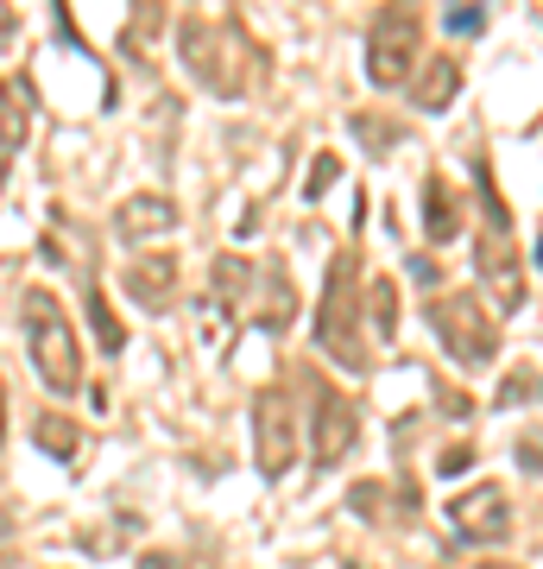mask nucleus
Wrapping results in <instances>:
<instances>
[{"instance_id": "f257e3e1", "label": "nucleus", "mask_w": 543, "mask_h": 569, "mask_svg": "<svg viewBox=\"0 0 543 569\" xmlns=\"http://www.w3.org/2000/svg\"><path fill=\"white\" fill-rule=\"evenodd\" d=\"M26 342H32V367H39V380L58 399H70V392L82 387V348H77V329H70V317H63V305L51 298V291H26Z\"/></svg>"}, {"instance_id": "f03ea898", "label": "nucleus", "mask_w": 543, "mask_h": 569, "mask_svg": "<svg viewBox=\"0 0 543 569\" xmlns=\"http://www.w3.org/2000/svg\"><path fill=\"white\" fill-rule=\"evenodd\" d=\"M418 44H423L418 13H404V7H380L373 26H366V77L380 82V89L411 82V70H418Z\"/></svg>"}, {"instance_id": "7ed1b4c3", "label": "nucleus", "mask_w": 543, "mask_h": 569, "mask_svg": "<svg viewBox=\"0 0 543 569\" xmlns=\"http://www.w3.org/2000/svg\"><path fill=\"white\" fill-rule=\"evenodd\" d=\"M474 183H481V209H486V234H481V272L493 284V298L505 310L524 298V279H519V253H512V222H505V203L500 190H493V171L474 164Z\"/></svg>"}, {"instance_id": "20e7f679", "label": "nucleus", "mask_w": 543, "mask_h": 569, "mask_svg": "<svg viewBox=\"0 0 543 569\" xmlns=\"http://www.w3.org/2000/svg\"><path fill=\"white\" fill-rule=\"evenodd\" d=\"M430 323H436L443 348L462 367H486L500 355V329H493V317L474 305V291H462V298H430Z\"/></svg>"}, {"instance_id": "39448f33", "label": "nucleus", "mask_w": 543, "mask_h": 569, "mask_svg": "<svg viewBox=\"0 0 543 569\" xmlns=\"http://www.w3.org/2000/svg\"><path fill=\"white\" fill-rule=\"evenodd\" d=\"M354 266L335 260V272H329V291H322V310H316V342L335 355L342 367H354L361 373L366 367V342H361V329H354Z\"/></svg>"}, {"instance_id": "423d86ee", "label": "nucleus", "mask_w": 543, "mask_h": 569, "mask_svg": "<svg viewBox=\"0 0 543 569\" xmlns=\"http://www.w3.org/2000/svg\"><path fill=\"white\" fill-rule=\"evenodd\" d=\"M253 449H260V468L272 481L298 462V418H291L284 387H265L260 399H253Z\"/></svg>"}, {"instance_id": "0eeeda50", "label": "nucleus", "mask_w": 543, "mask_h": 569, "mask_svg": "<svg viewBox=\"0 0 543 569\" xmlns=\"http://www.w3.org/2000/svg\"><path fill=\"white\" fill-rule=\"evenodd\" d=\"M310 399H316V411H310V418H316V437H310V449H316V462L329 468V462H342L348 443L361 437V411L348 406V399L329 387V380H310Z\"/></svg>"}, {"instance_id": "6e6552de", "label": "nucleus", "mask_w": 543, "mask_h": 569, "mask_svg": "<svg viewBox=\"0 0 543 569\" xmlns=\"http://www.w3.org/2000/svg\"><path fill=\"white\" fill-rule=\"evenodd\" d=\"M449 519H455V531H462L467 545H500L505 531H512V512H505V488H500V481H481V488L455 493Z\"/></svg>"}, {"instance_id": "1a4fd4ad", "label": "nucleus", "mask_w": 543, "mask_h": 569, "mask_svg": "<svg viewBox=\"0 0 543 569\" xmlns=\"http://www.w3.org/2000/svg\"><path fill=\"white\" fill-rule=\"evenodd\" d=\"M222 44H234V26H202V20L183 26V58H190V70H197L215 96H234V89H241V70L222 63Z\"/></svg>"}, {"instance_id": "9d476101", "label": "nucleus", "mask_w": 543, "mask_h": 569, "mask_svg": "<svg viewBox=\"0 0 543 569\" xmlns=\"http://www.w3.org/2000/svg\"><path fill=\"white\" fill-rule=\"evenodd\" d=\"M171 222H178V216H171V203H164V197H140V203H127V209H121V234H127V241L164 234Z\"/></svg>"}, {"instance_id": "9b49d317", "label": "nucleus", "mask_w": 543, "mask_h": 569, "mask_svg": "<svg viewBox=\"0 0 543 569\" xmlns=\"http://www.w3.org/2000/svg\"><path fill=\"white\" fill-rule=\"evenodd\" d=\"M423 228H430V241H455L462 222H455V203H449V183L430 178L423 183Z\"/></svg>"}, {"instance_id": "f8f14e48", "label": "nucleus", "mask_w": 543, "mask_h": 569, "mask_svg": "<svg viewBox=\"0 0 543 569\" xmlns=\"http://www.w3.org/2000/svg\"><path fill=\"white\" fill-rule=\"evenodd\" d=\"M455 82H462V63H455V58H436V63H430V82H423L418 102H423V108H443Z\"/></svg>"}, {"instance_id": "ddd939ff", "label": "nucleus", "mask_w": 543, "mask_h": 569, "mask_svg": "<svg viewBox=\"0 0 543 569\" xmlns=\"http://www.w3.org/2000/svg\"><path fill=\"white\" fill-rule=\"evenodd\" d=\"M13 146H20V108H13L7 82H0V178H7V164H13Z\"/></svg>"}, {"instance_id": "4468645a", "label": "nucleus", "mask_w": 543, "mask_h": 569, "mask_svg": "<svg viewBox=\"0 0 543 569\" xmlns=\"http://www.w3.org/2000/svg\"><path fill=\"white\" fill-rule=\"evenodd\" d=\"M39 449H51V456H77V425H70V418H39Z\"/></svg>"}, {"instance_id": "2eb2a0df", "label": "nucleus", "mask_w": 543, "mask_h": 569, "mask_svg": "<svg viewBox=\"0 0 543 569\" xmlns=\"http://www.w3.org/2000/svg\"><path fill=\"white\" fill-rule=\"evenodd\" d=\"M399 291H392V279H373V329L380 336H392V323H399Z\"/></svg>"}, {"instance_id": "dca6fc26", "label": "nucleus", "mask_w": 543, "mask_h": 569, "mask_svg": "<svg viewBox=\"0 0 543 569\" xmlns=\"http://www.w3.org/2000/svg\"><path fill=\"white\" fill-rule=\"evenodd\" d=\"M140 569H209V563H190V557H171V550H164V557H145Z\"/></svg>"}, {"instance_id": "f3484780", "label": "nucleus", "mask_w": 543, "mask_h": 569, "mask_svg": "<svg viewBox=\"0 0 543 569\" xmlns=\"http://www.w3.org/2000/svg\"><path fill=\"white\" fill-rule=\"evenodd\" d=\"M329 183H335V159H322V164H316V178H310V197H322Z\"/></svg>"}, {"instance_id": "a211bd4d", "label": "nucleus", "mask_w": 543, "mask_h": 569, "mask_svg": "<svg viewBox=\"0 0 543 569\" xmlns=\"http://www.w3.org/2000/svg\"><path fill=\"white\" fill-rule=\"evenodd\" d=\"M449 32H481V13H462V7H455V13H449Z\"/></svg>"}, {"instance_id": "6ab92c4d", "label": "nucleus", "mask_w": 543, "mask_h": 569, "mask_svg": "<svg viewBox=\"0 0 543 569\" xmlns=\"http://www.w3.org/2000/svg\"><path fill=\"white\" fill-rule=\"evenodd\" d=\"M0 437H7V380H0Z\"/></svg>"}, {"instance_id": "aec40b11", "label": "nucleus", "mask_w": 543, "mask_h": 569, "mask_svg": "<svg viewBox=\"0 0 543 569\" xmlns=\"http://www.w3.org/2000/svg\"><path fill=\"white\" fill-rule=\"evenodd\" d=\"M537 260H543V247H537Z\"/></svg>"}, {"instance_id": "412c9836", "label": "nucleus", "mask_w": 543, "mask_h": 569, "mask_svg": "<svg viewBox=\"0 0 543 569\" xmlns=\"http://www.w3.org/2000/svg\"><path fill=\"white\" fill-rule=\"evenodd\" d=\"M486 569H500V563H486Z\"/></svg>"}]
</instances>
